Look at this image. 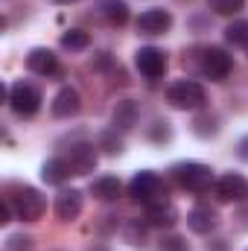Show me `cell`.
<instances>
[{"label": "cell", "mask_w": 248, "mask_h": 251, "mask_svg": "<svg viewBox=\"0 0 248 251\" xmlns=\"http://www.w3.org/2000/svg\"><path fill=\"white\" fill-rule=\"evenodd\" d=\"M26 67H29L32 73H38V76H53V73L59 70V62H56V53H53V50L35 47V50H29V56H26Z\"/></svg>", "instance_id": "4fadbf2b"}, {"label": "cell", "mask_w": 248, "mask_h": 251, "mask_svg": "<svg viewBox=\"0 0 248 251\" xmlns=\"http://www.w3.org/2000/svg\"><path fill=\"white\" fill-rule=\"evenodd\" d=\"M120 178H114V176H102V178H97L94 184H91V196L94 199H99V201H114L117 196H120Z\"/></svg>", "instance_id": "9a60e30c"}, {"label": "cell", "mask_w": 248, "mask_h": 251, "mask_svg": "<svg viewBox=\"0 0 248 251\" xmlns=\"http://www.w3.org/2000/svg\"><path fill=\"white\" fill-rule=\"evenodd\" d=\"M161 251H190L184 237H164L161 240Z\"/></svg>", "instance_id": "d4e9b609"}, {"label": "cell", "mask_w": 248, "mask_h": 251, "mask_svg": "<svg viewBox=\"0 0 248 251\" xmlns=\"http://www.w3.org/2000/svg\"><path fill=\"white\" fill-rule=\"evenodd\" d=\"M170 26H173V15L167 9H146L137 18V32L143 35H164Z\"/></svg>", "instance_id": "30bf717a"}, {"label": "cell", "mask_w": 248, "mask_h": 251, "mask_svg": "<svg viewBox=\"0 0 248 251\" xmlns=\"http://www.w3.org/2000/svg\"><path fill=\"white\" fill-rule=\"evenodd\" d=\"M56 3H73V0H56Z\"/></svg>", "instance_id": "4dcf8cb0"}, {"label": "cell", "mask_w": 248, "mask_h": 251, "mask_svg": "<svg viewBox=\"0 0 248 251\" xmlns=\"http://www.w3.org/2000/svg\"><path fill=\"white\" fill-rule=\"evenodd\" d=\"M102 146H105V152H108V155H120V152H123V140H120V137H114L111 131H108V134H102Z\"/></svg>", "instance_id": "484cf974"}, {"label": "cell", "mask_w": 248, "mask_h": 251, "mask_svg": "<svg viewBox=\"0 0 248 251\" xmlns=\"http://www.w3.org/2000/svg\"><path fill=\"white\" fill-rule=\"evenodd\" d=\"M70 176H73V173H70V167H67L64 158H50V161L41 167V178H44L47 184H64Z\"/></svg>", "instance_id": "2e32d148"}, {"label": "cell", "mask_w": 248, "mask_h": 251, "mask_svg": "<svg viewBox=\"0 0 248 251\" xmlns=\"http://www.w3.org/2000/svg\"><path fill=\"white\" fill-rule=\"evenodd\" d=\"M12 210H15V207H12V201H9V199H6V201H3V204H0V222H3V225H6V222H9V213H12Z\"/></svg>", "instance_id": "83f0119b"}, {"label": "cell", "mask_w": 248, "mask_h": 251, "mask_svg": "<svg viewBox=\"0 0 248 251\" xmlns=\"http://www.w3.org/2000/svg\"><path fill=\"white\" fill-rule=\"evenodd\" d=\"M64 161H67V167H70L73 176H88V173H94V167H97V149L88 146V143H79V146H73V149L64 155Z\"/></svg>", "instance_id": "9c48e42d"}, {"label": "cell", "mask_w": 248, "mask_h": 251, "mask_svg": "<svg viewBox=\"0 0 248 251\" xmlns=\"http://www.w3.org/2000/svg\"><path fill=\"white\" fill-rule=\"evenodd\" d=\"M53 117H73V114H79V108H82V100H79V91L76 88H70V85H64L62 91L53 97Z\"/></svg>", "instance_id": "7c38bea8"}, {"label": "cell", "mask_w": 248, "mask_h": 251, "mask_svg": "<svg viewBox=\"0 0 248 251\" xmlns=\"http://www.w3.org/2000/svg\"><path fill=\"white\" fill-rule=\"evenodd\" d=\"M131 126H137V105L131 102V100H123V102H117V108H114V131L120 128V131H128Z\"/></svg>", "instance_id": "d6986e66"}, {"label": "cell", "mask_w": 248, "mask_h": 251, "mask_svg": "<svg viewBox=\"0 0 248 251\" xmlns=\"http://www.w3.org/2000/svg\"><path fill=\"white\" fill-rule=\"evenodd\" d=\"M82 213V193L79 190H62L56 196V216L64 222H73Z\"/></svg>", "instance_id": "5bb4252c"}, {"label": "cell", "mask_w": 248, "mask_h": 251, "mask_svg": "<svg viewBox=\"0 0 248 251\" xmlns=\"http://www.w3.org/2000/svg\"><path fill=\"white\" fill-rule=\"evenodd\" d=\"M12 207H15L18 219H24V222H35V219L44 216L47 201H44V196H41L35 187H18L15 190V196H12Z\"/></svg>", "instance_id": "5b68a950"}, {"label": "cell", "mask_w": 248, "mask_h": 251, "mask_svg": "<svg viewBox=\"0 0 248 251\" xmlns=\"http://www.w3.org/2000/svg\"><path fill=\"white\" fill-rule=\"evenodd\" d=\"M225 41L234 47H248V21H234L225 29Z\"/></svg>", "instance_id": "44dd1931"}, {"label": "cell", "mask_w": 248, "mask_h": 251, "mask_svg": "<svg viewBox=\"0 0 248 251\" xmlns=\"http://www.w3.org/2000/svg\"><path fill=\"white\" fill-rule=\"evenodd\" d=\"M99 12L105 15V21L111 26H123L128 21V3L125 0H102L99 3Z\"/></svg>", "instance_id": "ac0fdd59"}, {"label": "cell", "mask_w": 248, "mask_h": 251, "mask_svg": "<svg viewBox=\"0 0 248 251\" xmlns=\"http://www.w3.org/2000/svg\"><path fill=\"white\" fill-rule=\"evenodd\" d=\"M243 158H248V137L243 140Z\"/></svg>", "instance_id": "f546056e"}, {"label": "cell", "mask_w": 248, "mask_h": 251, "mask_svg": "<svg viewBox=\"0 0 248 251\" xmlns=\"http://www.w3.org/2000/svg\"><path fill=\"white\" fill-rule=\"evenodd\" d=\"M231 67H234V62L222 47H210V50L201 53V73L207 79H213V82H222L231 73Z\"/></svg>", "instance_id": "52a82bcc"}, {"label": "cell", "mask_w": 248, "mask_h": 251, "mask_svg": "<svg viewBox=\"0 0 248 251\" xmlns=\"http://www.w3.org/2000/svg\"><path fill=\"white\" fill-rule=\"evenodd\" d=\"M207 6L216 15H237V12L246 9V0H207Z\"/></svg>", "instance_id": "603a6c76"}, {"label": "cell", "mask_w": 248, "mask_h": 251, "mask_svg": "<svg viewBox=\"0 0 248 251\" xmlns=\"http://www.w3.org/2000/svg\"><path fill=\"white\" fill-rule=\"evenodd\" d=\"M88 44H91V35L82 32V29H67V32L62 35V47L64 50L79 53V50H88Z\"/></svg>", "instance_id": "ffe728a7"}, {"label": "cell", "mask_w": 248, "mask_h": 251, "mask_svg": "<svg viewBox=\"0 0 248 251\" xmlns=\"http://www.w3.org/2000/svg\"><path fill=\"white\" fill-rule=\"evenodd\" d=\"M193 131H196L198 137H210V134H216V131H219V120H216L213 114H201V117H196Z\"/></svg>", "instance_id": "7402d4cb"}, {"label": "cell", "mask_w": 248, "mask_h": 251, "mask_svg": "<svg viewBox=\"0 0 248 251\" xmlns=\"http://www.w3.org/2000/svg\"><path fill=\"white\" fill-rule=\"evenodd\" d=\"M216 199L219 201H246L248 199V178L240 173H228L216 181Z\"/></svg>", "instance_id": "ba28073f"}, {"label": "cell", "mask_w": 248, "mask_h": 251, "mask_svg": "<svg viewBox=\"0 0 248 251\" xmlns=\"http://www.w3.org/2000/svg\"><path fill=\"white\" fill-rule=\"evenodd\" d=\"M246 50H248V47H246Z\"/></svg>", "instance_id": "1f68e13d"}, {"label": "cell", "mask_w": 248, "mask_h": 251, "mask_svg": "<svg viewBox=\"0 0 248 251\" xmlns=\"http://www.w3.org/2000/svg\"><path fill=\"white\" fill-rule=\"evenodd\" d=\"M175 181L190 193H207L213 184V170L207 164H198V161H184V164H175L173 170Z\"/></svg>", "instance_id": "3957f363"}, {"label": "cell", "mask_w": 248, "mask_h": 251, "mask_svg": "<svg viewBox=\"0 0 248 251\" xmlns=\"http://www.w3.org/2000/svg\"><path fill=\"white\" fill-rule=\"evenodd\" d=\"M146 219L152 222V225H158V228H170V225H175V219H178V210L170 204V201H161V204H152V207H146Z\"/></svg>", "instance_id": "e0dca14e"}, {"label": "cell", "mask_w": 248, "mask_h": 251, "mask_svg": "<svg viewBox=\"0 0 248 251\" xmlns=\"http://www.w3.org/2000/svg\"><path fill=\"white\" fill-rule=\"evenodd\" d=\"M240 219H243V228H248V207L243 210V213H240Z\"/></svg>", "instance_id": "f1b7e54d"}, {"label": "cell", "mask_w": 248, "mask_h": 251, "mask_svg": "<svg viewBox=\"0 0 248 251\" xmlns=\"http://www.w3.org/2000/svg\"><path fill=\"white\" fill-rule=\"evenodd\" d=\"M134 64L146 79H161L167 73V53L158 47H140L134 53Z\"/></svg>", "instance_id": "8992f818"}, {"label": "cell", "mask_w": 248, "mask_h": 251, "mask_svg": "<svg viewBox=\"0 0 248 251\" xmlns=\"http://www.w3.org/2000/svg\"><path fill=\"white\" fill-rule=\"evenodd\" d=\"M167 102H170L173 108H178V111H198V108H204L207 94H204V88H201L198 82H193V79H181V82L170 85V91H167Z\"/></svg>", "instance_id": "7a4b0ae2"}, {"label": "cell", "mask_w": 248, "mask_h": 251, "mask_svg": "<svg viewBox=\"0 0 248 251\" xmlns=\"http://www.w3.org/2000/svg\"><path fill=\"white\" fill-rule=\"evenodd\" d=\"M152 137H155V140H170V123H155Z\"/></svg>", "instance_id": "4316f807"}, {"label": "cell", "mask_w": 248, "mask_h": 251, "mask_svg": "<svg viewBox=\"0 0 248 251\" xmlns=\"http://www.w3.org/2000/svg\"><path fill=\"white\" fill-rule=\"evenodd\" d=\"M6 102L12 105V111L18 117H32L41 108V91L29 82H15V85H9V100Z\"/></svg>", "instance_id": "277c9868"}, {"label": "cell", "mask_w": 248, "mask_h": 251, "mask_svg": "<svg viewBox=\"0 0 248 251\" xmlns=\"http://www.w3.org/2000/svg\"><path fill=\"white\" fill-rule=\"evenodd\" d=\"M187 225L193 234H210L216 225H219V216L210 204H196L190 213H187Z\"/></svg>", "instance_id": "8fae6325"}, {"label": "cell", "mask_w": 248, "mask_h": 251, "mask_svg": "<svg viewBox=\"0 0 248 251\" xmlns=\"http://www.w3.org/2000/svg\"><path fill=\"white\" fill-rule=\"evenodd\" d=\"M6 251H35V240L26 234H12L6 240Z\"/></svg>", "instance_id": "cb8c5ba5"}, {"label": "cell", "mask_w": 248, "mask_h": 251, "mask_svg": "<svg viewBox=\"0 0 248 251\" xmlns=\"http://www.w3.org/2000/svg\"><path fill=\"white\" fill-rule=\"evenodd\" d=\"M128 196H131L134 201L146 204V207L167 201V190H164V181H161V178H158L152 170H140V173H137V176L128 181Z\"/></svg>", "instance_id": "6da1fadb"}]
</instances>
